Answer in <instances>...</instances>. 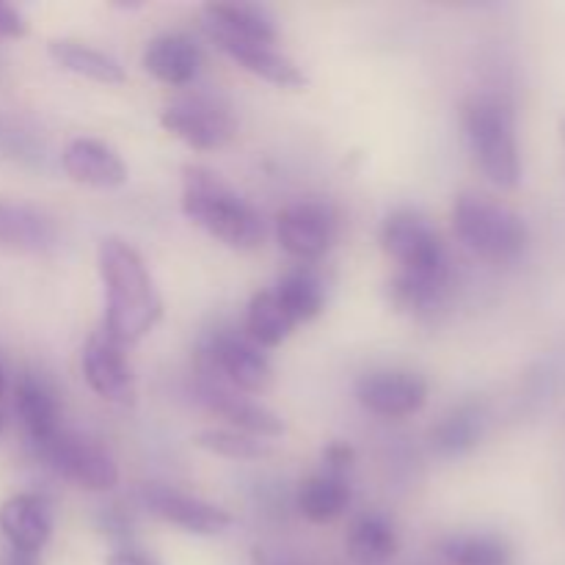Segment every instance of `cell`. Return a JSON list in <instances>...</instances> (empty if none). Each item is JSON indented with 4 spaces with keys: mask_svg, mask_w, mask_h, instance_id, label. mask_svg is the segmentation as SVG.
<instances>
[{
    "mask_svg": "<svg viewBox=\"0 0 565 565\" xmlns=\"http://www.w3.org/2000/svg\"><path fill=\"white\" fill-rule=\"evenodd\" d=\"M6 390V375H3V367H0V395H3Z\"/></svg>",
    "mask_w": 565,
    "mask_h": 565,
    "instance_id": "33",
    "label": "cell"
},
{
    "mask_svg": "<svg viewBox=\"0 0 565 565\" xmlns=\"http://www.w3.org/2000/svg\"><path fill=\"white\" fill-rule=\"evenodd\" d=\"M0 533L9 541L11 550L39 552L53 533V516L47 502L39 494H17L0 505Z\"/></svg>",
    "mask_w": 565,
    "mask_h": 565,
    "instance_id": "16",
    "label": "cell"
},
{
    "mask_svg": "<svg viewBox=\"0 0 565 565\" xmlns=\"http://www.w3.org/2000/svg\"><path fill=\"white\" fill-rule=\"evenodd\" d=\"M379 241L386 257L397 263V276L392 279L395 307H434L450 279L447 248L439 230L419 210L401 207L386 215Z\"/></svg>",
    "mask_w": 565,
    "mask_h": 565,
    "instance_id": "1",
    "label": "cell"
},
{
    "mask_svg": "<svg viewBox=\"0 0 565 565\" xmlns=\"http://www.w3.org/2000/svg\"><path fill=\"white\" fill-rule=\"evenodd\" d=\"M105 565H160L158 557L147 555L141 550H132V546H125V550H116L114 555L105 561Z\"/></svg>",
    "mask_w": 565,
    "mask_h": 565,
    "instance_id": "31",
    "label": "cell"
},
{
    "mask_svg": "<svg viewBox=\"0 0 565 565\" xmlns=\"http://www.w3.org/2000/svg\"><path fill=\"white\" fill-rule=\"evenodd\" d=\"M452 226L458 241L489 263H511L530 243L522 215L483 193H461L456 199Z\"/></svg>",
    "mask_w": 565,
    "mask_h": 565,
    "instance_id": "5",
    "label": "cell"
},
{
    "mask_svg": "<svg viewBox=\"0 0 565 565\" xmlns=\"http://www.w3.org/2000/svg\"><path fill=\"white\" fill-rule=\"evenodd\" d=\"M99 279L105 287V334L121 345L143 340L163 318V301L141 254L119 237L103 241Z\"/></svg>",
    "mask_w": 565,
    "mask_h": 565,
    "instance_id": "2",
    "label": "cell"
},
{
    "mask_svg": "<svg viewBox=\"0 0 565 565\" xmlns=\"http://www.w3.org/2000/svg\"><path fill=\"white\" fill-rule=\"evenodd\" d=\"M47 53L64 72L88 77V81L103 83V86H119L127 77L125 66L114 55L103 53L86 42H77V39H55V42H50Z\"/></svg>",
    "mask_w": 565,
    "mask_h": 565,
    "instance_id": "22",
    "label": "cell"
},
{
    "mask_svg": "<svg viewBox=\"0 0 565 565\" xmlns=\"http://www.w3.org/2000/svg\"><path fill=\"white\" fill-rule=\"evenodd\" d=\"M143 500L154 516L191 535H218L232 524V516L224 508L185 494V491L166 489V486H152L143 494Z\"/></svg>",
    "mask_w": 565,
    "mask_h": 565,
    "instance_id": "12",
    "label": "cell"
},
{
    "mask_svg": "<svg viewBox=\"0 0 565 565\" xmlns=\"http://www.w3.org/2000/svg\"><path fill=\"white\" fill-rule=\"evenodd\" d=\"M83 375L94 395L116 406H130L136 401V379L130 362L125 356V345L108 337L105 331L88 337L81 356Z\"/></svg>",
    "mask_w": 565,
    "mask_h": 565,
    "instance_id": "11",
    "label": "cell"
},
{
    "mask_svg": "<svg viewBox=\"0 0 565 565\" xmlns=\"http://www.w3.org/2000/svg\"><path fill=\"white\" fill-rule=\"evenodd\" d=\"M202 356L207 359L210 367L224 375L232 390L243 392V395H259L274 381L268 356L248 337L232 334V331L215 334Z\"/></svg>",
    "mask_w": 565,
    "mask_h": 565,
    "instance_id": "10",
    "label": "cell"
},
{
    "mask_svg": "<svg viewBox=\"0 0 565 565\" xmlns=\"http://www.w3.org/2000/svg\"><path fill=\"white\" fill-rule=\"evenodd\" d=\"M3 425H6V419H3V412H0V430H3Z\"/></svg>",
    "mask_w": 565,
    "mask_h": 565,
    "instance_id": "34",
    "label": "cell"
},
{
    "mask_svg": "<svg viewBox=\"0 0 565 565\" xmlns=\"http://www.w3.org/2000/svg\"><path fill=\"white\" fill-rule=\"evenodd\" d=\"M61 166L75 182L88 188H119L127 182V166L114 147L97 138H75L66 143Z\"/></svg>",
    "mask_w": 565,
    "mask_h": 565,
    "instance_id": "15",
    "label": "cell"
},
{
    "mask_svg": "<svg viewBox=\"0 0 565 565\" xmlns=\"http://www.w3.org/2000/svg\"><path fill=\"white\" fill-rule=\"evenodd\" d=\"M14 406L22 419V428L28 430V436H31V441L39 450L47 447L50 441L61 434L58 401H55V395L47 390V384H44L42 379L25 375V379L17 384Z\"/></svg>",
    "mask_w": 565,
    "mask_h": 565,
    "instance_id": "20",
    "label": "cell"
},
{
    "mask_svg": "<svg viewBox=\"0 0 565 565\" xmlns=\"http://www.w3.org/2000/svg\"><path fill=\"white\" fill-rule=\"evenodd\" d=\"M274 292L281 301V307L287 309V315L296 320V326L307 323V320L318 318L323 312L326 285L318 270H312L309 265H301V268L281 276Z\"/></svg>",
    "mask_w": 565,
    "mask_h": 565,
    "instance_id": "24",
    "label": "cell"
},
{
    "mask_svg": "<svg viewBox=\"0 0 565 565\" xmlns=\"http://www.w3.org/2000/svg\"><path fill=\"white\" fill-rule=\"evenodd\" d=\"M296 329V320L287 315L274 290H263L252 298L246 312L248 340L257 342L259 348H276L287 340Z\"/></svg>",
    "mask_w": 565,
    "mask_h": 565,
    "instance_id": "25",
    "label": "cell"
},
{
    "mask_svg": "<svg viewBox=\"0 0 565 565\" xmlns=\"http://www.w3.org/2000/svg\"><path fill=\"white\" fill-rule=\"evenodd\" d=\"M356 397L370 414L403 419L423 412L428 403V381L412 370H373L356 381Z\"/></svg>",
    "mask_w": 565,
    "mask_h": 565,
    "instance_id": "9",
    "label": "cell"
},
{
    "mask_svg": "<svg viewBox=\"0 0 565 565\" xmlns=\"http://www.w3.org/2000/svg\"><path fill=\"white\" fill-rule=\"evenodd\" d=\"M196 445L213 456L232 458V461H257V458L270 456L268 441L241 434V430H202L196 436Z\"/></svg>",
    "mask_w": 565,
    "mask_h": 565,
    "instance_id": "28",
    "label": "cell"
},
{
    "mask_svg": "<svg viewBox=\"0 0 565 565\" xmlns=\"http://www.w3.org/2000/svg\"><path fill=\"white\" fill-rule=\"evenodd\" d=\"M202 47L188 33H160L143 50V70L171 88L188 86L202 72Z\"/></svg>",
    "mask_w": 565,
    "mask_h": 565,
    "instance_id": "14",
    "label": "cell"
},
{
    "mask_svg": "<svg viewBox=\"0 0 565 565\" xmlns=\"http://www.w3.org/2000/svg\"><path fill=\"white\" fill-rule=\"evenodd\" d=\"M276 241L290 257L320 259L337 241V213L331 204L318 199H301L287 204L276 215Z\"/></svg>",
    "mask_w": 565,
    "mask_h": 565,
    "instance_id": "7",
    "label": "cell"
},
{
    "mask_svg": "<svg viewBox=\"0 0 565 565\" xmlns=\"http://www.w3.org/2000/svg\"><path fill=\"white\" fill-rule=\"evenodd\" d=\"M202 401L213 408L215 414L226 419V423L235 425L241 434L257 436V439H268V436L285 434V423L276 412H270L263 403L252 401L243 392L232 390L224 384H204L202 386Z\"/></svg>",
    "mask_w": 565,
    "mask_h": 565,
    "instance_id": "17",
    "label": "cell"
},
{
    "mask_svg": "<svg viewBox=\"0 0 565 565\" xmlns=\"http://www.w3.org/2000/svg\"><path fill=\"white\" fill-rule=\"evenodd\" d=\"M42 452L61 478L81 486V489L108 491L119 483V467H116L114 456L97 441L61 430L47 447H42Z\"/></svg>",
    "mask_w": 565,
    "mask_h": 565,
    "instance_id": "8",
    "label": "cell"
},
{
    "mask_svg": "<svg viewBox=\"0 0 565 565\" xmlns=\"http://www.w3.org/2000/svg\"><path fill=\"white\" fill-rule=\"evenodd\" d=\"M563 138H565V121H563Z\"/></svg>",
    "mask_w": 565,
    "mask_h": 565,
    "instance_id": "35",
    "label": "cell"
},
{
    "mask_svg": "<svg viewBox=\"0 0 565 565\" xmlns=\"http://www.w3.org/2000/svg\"><path fill=\"white\" fill-rule=\"evenodd\" d=\"M182 213L199 230L237 252L263 243V218L257 210L224 177L204 166L182 169Z\"/></svg>",
    "mask_w": 565,
    "mask_h": 565,
    "instance_id": "3",
    "label": "cell"
},
{
    "mask_svg": "<svg viewBox=\"0 0 565 565\" xmlns=\"http://www.w3.org/2000/svg\"><path fill=\"white\" fill-rule=\"evenodd\" d=\"M210 39L230 55L232 61L248 70L252 75L263 77V81L274 83L279 88H301L307 83L303 72L298 70L296 61L290 55H285L281 50H276V44L265 42H248V39L226 36V33L207 31Z\"/></svg>",
    "mask_w": 565,
    "mask_h": 565,
    "instance_id": "13",
    "label": "cell"
},
{
    "mask_svg": "<svg viewBox=\"0 0 565 565\" xmlns=\"http://www.w3.org/2000/svg\"><path fill=\"white\" fill-rule=\"evenodd\" d=\"M463 130L480 171L502 191L516 188L522 180V158L511 105L497 94H475L463 105Z\"/></svg>",
    "mask_w": 565,
    "mask_h": 565,
    "instance_id": "4",
    "label": "cell"
},
{
    "mask_svg": "<svg viewBox=\"0 0 565 565\" xmlns=\"http://www.w3.org/2000/svg\"><path fill=\"white\" fill-rule=\"evenodd\" d=\"M351 463H353V450L348 445H331L329 450H326V472H334L345 478Z\"/></svg>",
    "mask_w": 565,
    "mask_h": 565,
    "instance_id": "30",
    "label": "cell"
},
{
    "mask_svg": "<svg viewBox=\"0 0 565 565\" xmlns=\"http://www.w3.org/2000/svg\"><path fill=\"white\" fill-rule=\"evenodd\" d=\"M160 125L199 152H213L235 138L237 125L230 105L213 94H182L160 114Z\"/></svg>",
    "mask_w": 565,
    "mask_h": 565,
    "instance_id": "6",
    "label": "cell"
},
{
    "mask_svg": "<svg viewBox=\"0 0 565 565\" xmlns=\"http://www.w3.org/2000/svg\"><path fill=\"white\" fill-rule=\"evenodd\" d=\"M3 565H39V555H33V552L9 550V555H6Z\"/></svg>",
    "mask_w": 565,
    "mask_h": 565,
    "instance_id": "32",
    "label": "cell"
},
{
    "mask_svg": "<svg viewBox=\"0 0 565 565\" xmlns=\"http://www.w3.org/2000/svg\"><path fill=\"white\" fill-rule=\"evenodd\" d=\"M28 25L20 11L9 3H0V39H20L25 36Z\"/></svg>",
    "mask_w": 565,
    "mask_h": 565,
    "instance_id": "29",
    "label": "cell"
},
{
    "mask_svg": "<svg viewBox=\"0 0 565 565\" xmlns=\"http://www.w3.org/2000/svg\"><path fill=\"white\" fill-rule=\"evenodd\" d=\"M298 511L303 519L315 524H329L334 519H340L342 513L351 505V486L345 483L342 475L334 472H318L312 478H307L298 489L296 500Z\"/></svg>",
    "mask_w": 565,
    "mask_h": 565,
    "instance_id": "23",
    "label": "cell"
},
{
    "mask_svg": "<svg viewBox=\"0 0 565 565\" xmlns=\"http://www.w3.org/2000/svg\"><path fill=\"white\" fill-rule=\"evenodd\" d=\"M345 550L356 565H386L397 555V530L384 513H359L345 535Z\"/></svg>",
    "mask_w": 565,
    "mask_h": 565,
    "instance_id": "21",
    "label": "cell"
},
{
    "mask_svg": "<svg viewBox=\"0 0 565 565\" xmlns=\"http://www.w3.org/2000/svg\"><path fill=\"white\" fill-rule=\"evenodd\" d=\"M204 25L207 31L248 39V42H279L274 14L257 3H207L204 6Z\"/></svg>",
    "mask_w": 565,
    "mask_h": 565,
    "instance_id": "19",
    "label": "cell"
},
{
    "mask_svg": "<svg viewBox=\"0 0 565 565\" xmlns=\"http://www.w3.org/2000/svg\"><path fill=\"white\" fill-rule=\"evenodd\" d=\"M441 555L452 565H511L513 552L497 533H456L441 541Z\"/></svg>",
    "mask_w": 565,
    "mask_h": 565,
    "instance_id": "26",
    "label": "cell"
},
{
    "mask_svg": "<svg viewBox=\"0 0 565 565\" xmlns=\"http://www.w3.org/2000/svg\"><path fill=\"white\" fill-rule=\"evenodd\" d=\"M58 246V226L42 210L0 202V248L20 254H44Z\"/></svg>",
    "mask_w": 565,
    "mask_h": 565,
    "instance_id": "18",
    "label": "cell"
},
{
    "mask_svg": "<svg viewBox=\"0 0 565 565\" xmlns=\"http://www.w3.org/2000/svg\"><path fill=\"white\" fill-rule=\"evenodd\" d=\"M483 436V414L472 403L452 408L434 428V447L445 456H463L472 450Z\"/></svg>",
    "mask_w": 565,
    "mask_h": 565,
    "instance_id": "27",
    "label": "cell"
}]
</instances>
